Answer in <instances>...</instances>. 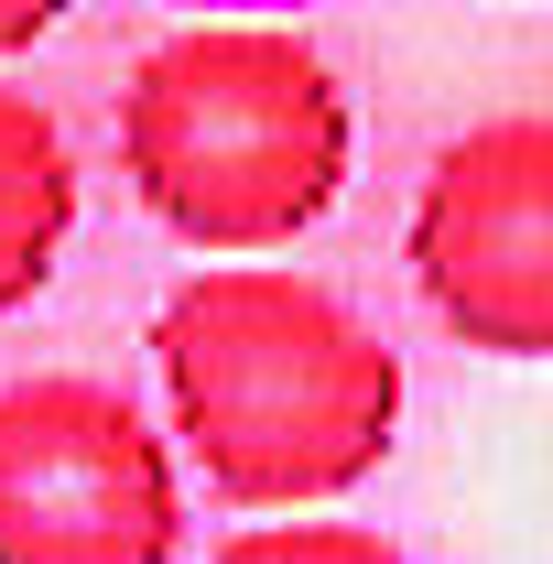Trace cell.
Returning <instances> with one entry per match:
<instances>
[{"label":"cell","instance_id":"obj_1","mask_svg":"<svg viewBox=\"0 0 553 564\" xmlns=\"http://www.w3.org/2000/svg\"><path fill=\"white\" fill-rule=\"evenodd\" d=\"M152 358L185 456L261 510L358 489L402 434L391 337L293 261H207L174 282L152 315Z\"/></svg>","mask_w":553,"mask_h":564},{"label":"cell","instance_id":"obj_2","mask_svg":"<svg viewBox=\"0 0 553 564\" xmlns=\"http://www.w3.org/2000/svg\"><path fill=\"white\" fill-rule=\"evenodd\" d=\"M120 163L196 250H282L347 185V87L293 22H174L120 87Z\"/></svg>","mask_w":553,"mask_h":564},{"label":"cell","instance_id":"obj_3","mask_svg":"<svg viewBox=\"0 0 553 564\" xmlns=\"http://www.w3.org/2000/svg\"><path fill=\"white\" fill-rule=\"evenodd\" d=\"M174 445L98 369L0 380V564H174Z\"/></svg>","mask_w":553,"mask_h":564},{"label":"cell","instance_id":"obj_4","mask_svg":"<svg viewBox=\"0 0 553 564\" xmlns=\"http://www.w3.org/2000/svg\"><path fill=\"white\" fill-rule=\"evenodd\" d=\"M413 282L467 348H499V358L553 348V120L543 109L467 120L423 163Z\"/></svg>","mask_w":553,"mask_h":564},{"label":"cell","instance_id":"obj_5","mask_svg":"<svg viewBox=\"0 0 553 564\" xmlns=\"http://www.w3.org/2000/svg\"><path fill=\"white\" fill-rule=\"evenodd\" d=\"M66 228H76V141L33 87L0 76V315L55 282Z\"/></svg>","mask_w":553,"mask_h":564},{"label":"cell","instance_id":"obj_6","mask_svg":"<svg viewBox=\"0 0 553 564\" xmlns=\"http://www.w3.org/2000/svg\"><path fill=\"white\" fill-rule=\"evenodd\" d=\"M207 564H402V543L369 521H239Z\"/></svg>","mask_w":553,"mask_h":564},{"label":"cell","instance_id":"obj_7","mask_svg":"<svg viewBox=\"0 0 553 564\" xmlns=\"http://www.w3.org/2000/svg\"><path fill=\"white\" fill-rule=\"evenodd\" d=\"M44 33H55V0H0V55H22Z\"/></svg>","mask_w":553,"mask_h":564}]
</instances>
